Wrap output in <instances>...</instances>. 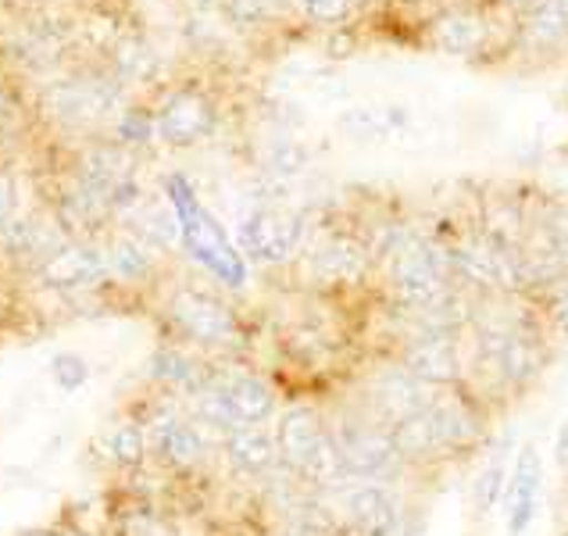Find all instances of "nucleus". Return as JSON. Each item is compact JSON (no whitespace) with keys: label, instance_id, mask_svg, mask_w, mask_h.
<instances>
[{"label":"nucleus","instance_id":"f257e3e1","mask_svg":"<svg viewBox=\"0 0 568 536\" xmlns=\"http://www.w3.org/2000/svg\"><path fill=\"white\" fill-rule=\"evenodd\" d=\"M161 193H165V204L175 211V219H180V251L204 275H211V283L219 290L240 294L251 280L247 257L240 254L236 240L225 233V225L201 204L190 179L183 172H169L161 179Z\"/></svg>","mask_w":568,"mask_h":536},{"label":"nucleus","instance_id":"f03ea898","mask_svg":"<svg viewBox=\"0 0 568 536\" xmlns=\"http://www.w3.org/2000/svg\"><path fill=\"white\" fill-rule=\"evenodd\" d=\"M158 307L165 336L180 340L204 357H240L251 344L236 307L201 283H172Z\"/></svg>","mask_w":568,"mask_h":536},{"label":"nucleus","instance_id":"7ed1b4c3","mask_svg":"<svg viewBox=\"0 0 568 536\" xmlns=\"http://www.w3.org/2000/svg\"><path fill=\"white\" fill-rule=\"evenodd\" d=\"M122 83L108 69L75 72L43 90L40 108L64 133H90L104 119L122 115Z\"/></svg>","mask_w":568,"mask_h":536},{"label":"nucleus","instance_id":"20e7f679","mask_svg":"<svg viewBox=\"0 0 568 536\" xmlns=\"http://www.w3.org/2000/svg\"><path fill=\"white\" fill-rule=\"evenodd\" d=\"M329 433H333L339 454H344V468H347L351 483L389 486L408 473V465L400 462V454L394 451V441H389V429L383 422L372 418L365 408L354 415L333 418Z\"/></svg>","mask_w":568,"mask_h":536},{"label":"nucleus","instance_id":"39448f33","mask_svg":"<svg viewBox=\"0 0 568 536\" xmlns=\"http://www.w3.org/2000/svg\"><path fill=\"white\" fill-rule=\"evenodd\" d=\"M304 233H307L304 215L262 204L240 222L236 247L243 257H247V265L254 262V265H265V269H283L301 254Z\"/></svg>","mask_w":568,"mask_h":536},{"label":"nucleus","instance_id":"423d86ee","mask_svg":"<svg viewBox=\"0 0 568 536\" xmlns=\"http://www.w3.org/2000/svg\"><path fill=\"white\" fill-rule=\"evenodd\" d=\"M40 290L58 297H75L101 290L111 283L108 275V254H104V236H83L69 240L58 254H51L40 269L29 272Z\"/></svg>","mask_w":568,"mask_h":536},{"label":"nucleus","instance_id":"0eeeda50","mask_svg":"<svg viewBox=\"0 0 568 536\" xmlns=\"http://www.w3.org/2000/svg\"><path fill=\"white\" fill-rule=\"evenodd\" d=\"M426 415H429L440 462L454 458V454H468V451L486 444L483 401H479V394H468V386L436 390Z\"/></svg>","mask_w":568,"mask_h":536},{"label":"nucleus","instance_id":"6e6552de","mask_svg":"<svg viewBox=\"0 0 568 536\" xmlns=\"http://www.w3.org/2000/svg\"><path fill=\"white\" fill-rule=\"evenodd\" d=\"M158 122V140L172 151H190L201 148L207 136H215L219 129V104L215 97L201 87H175L165 101L154 111Z\"/></svg>","mask_w":568,"mask_h":536},{"label":"nucleus","instance_id":"1a4fd4ad","mask_svg":"<svg viewBox=\"0 0 568 536\" xmlns=\"http://www.w3.org/2000/svg\"><path fill=\"white\" fill-rule=\"evenodd\" d=\"M207 380L222 390L240 426H268L280 415V390L236 357H207Z\"/></svg>","mask_w":568,"mask_h":536},{"label":"nucleus","instance_id":"9d476101","mask_svg":"<svg viewBox=\"0 0 568 536\" xmlns=\"http://www.w3.org/2000/svg\"><path fill=\"white\" fill-rule=\"evenodd\" d=\"M412 372L418 383L429 390H450V386H468V365L462 351V336L450 333H415L404 336L394 354Z\"/></svg>","mask_w":568,"mask_h":536},{"label":"nucleus","instance_id":"9b49d317","mask_svg":"<svg viewBox=\"0 0 568 536\" xmlns=\"http://www.w3.org/2000/svg\"><path fill=\"white\" fill-rule=\"evenodd\" d=\"M336 512L351 536H408V512L389 486L351 483L336 494Z\"/></svg>","mask_w":568,"mask_h":536},{"label":"nucleus","instance_id":"f8f14e48","mask_svg":"<svg viewBox=\"0 0 568 536\" xmlns=\"http://www.w3.org/2000/svg\"><path fill=\"white\" fill-rule=\"evenodd\" d=\"M433 394H436V390H429L426 383H418L408 368H404L400 362H394V357H386V362H379L376 368L368 372L362 408L389 429L397 418L429 408Z\"/></svg>","mask_w":568,"mask_h":536},{"label":"nucleus","instance_id":"ddd939ff","mask_svg":"<svg viewBox=\"0 0 568 536\" xmlns=\"http://www.w3.org/2000/svg\"><path fill=\"white\" fill-rule=\"evenodd\" d=\"M372 269H376V262H372L365 240L354 233H329L307 251V275L318 290L362 286Z\"/></svg>","mask_w":568,"mask_h":536},{"label":"nucleus","instance_id":"4468645a","mask_svg":"<svg viewBox=\"0 0 568 536\" xmlns=\"http://www.w3.org/2000/svg\"><path fill=\"white\" fill-rule=\"evenodd\" d=\"M140 380L148 383L151 394H172L183 401L207 380V357L180 344V340L161 336L154 351L143 357Z\"/></svg>","mask_w":568,"mask_h":536},{"label":"nucleus","instance_id":"2eb2a0df","mask_svg":"<svg viewBox=\"0 0 568 536\" xmlns=\"http://www.w3.org/2000/svg\"><path fill=\"white\" fill-rule=\"evenodd\" d=\"M275 451H280V465L297 479L301 465L318 451V444L329 436V418L315 401H297L275 415Z\"/></svg>","mask_w":568,"mask_h":536},{"label":"nucleus","instance_id":"dca6fc26","mask_svg":"<svg viewBox=\"0 0 568 536\" xmlns=\"http://www.w3.org/2000/svg\"><path fill=\"white\" fill-rule=\"evenodd\" d=\"M540 491H544V458L537 444H518L515 462H511V476H508V491H505V529L508 536H526L540 508Z\"/></svg>","mask_w":568,"mask_h":536},{"label":"nucleus","instance_id":"f3484780","mask_svg":"<svg viewBox=\"0 0 568 536\" xmlns=\"http://www.w3.org/2000/svg\"><path fill=\"white\" fill-rule=\"evenodd\" d=\"M219 458L230 468V476L262 483L280 468V451L268 426H240L219 441Z\"/></svg>","mask_w":568,"mask_h":536},{"label":"nucleus","instance_id":"a211bd4d","mask_svg":"<svg viewBox=\"0 0 568 536\" xmlns=\"http://www.w3.org/2000/svg\"><path fill=\"white\" fill-rule=\"evenodd\" d=\"M104 254H108L111 283L122 286V290L151 286L161 275V257L143 247L133 233L119 230V225H111V230L104 233Z\"/></svg>","mask_w":568,"mask_h":536},{"label":"nucleus","instance_id":"6ab92c4d","mask_svg":"<svg viewBox=\"0 0 568 536\" xmlns=\"http://www.w3.org/2000/svg\"><path fill=\"white\" fill-rule=\"evenodd\" d=\"M93 451L101 454L104 465L111 473L119 476H133L143 473L151 465V441H148V429L140 426L136 418H119L97 436Z\"/></svg>","mask_w":568,"mask_h":536},{"label":"nucleus","instance_id":"aec40b11","mask_svg":"<svg viewBox=\"0 0 568 536\" xmlns=\"http://www.w3.org/2000/svg\"><path fill=\"white\" fill-rule=\"evenodd\" d=\"M119 230L133 233L143 247L154 251L158 257H169L180 251V219H175V211L161 201V204H143L140 211L129 222H122Z\"/></svg>","mask_w":568,"mask_h":536},{"label":"nucleus","instance_id":"412c9836","mask_svg":"<svg viewBox=\"0 0 568 536\" xmlns=\"http://www.w3.org/2000/svg\"><path fill=\"white\" fill-rule=\"evenodd\" d=\"M511 451H515V429L505 433V441H500L486 465L476 473L473 479V505L479 515H490L500 500H505V491H508V476H511Z\"/></svg>","mask_w":568,"mask_h":536},{"label":"nucleus","instance_id":"4be33fe9","mask_svg":"<svg viewBox=\"0 0 568 536\" xmlns=\"http://www.w3.org/2000/svg\"><path fill=\"white\" fill-rule=\"evenodd\" d=\"M108 72L119 79L122 87L129 83H151L158 72V51L151 40L136 37V32H125L108 51Z\"/></svg>","mask_w":568,"mask_h":536},{"label":"nucleus","instance_id":"5701e85b","mask_svg":"<svg viewBox=\"0 0 568 536\" xmlns=\"http://www.w3.org/2000/svg\"><path fill=\"white\" fill-rule=\"evenodd\" d=\"M483 40H486V22L473 11L444 14V19H436L429 29L433 51H440V54H473L483 47Z\"/></svg>","mask_w":568,"mask_h":536},{"label":"nucleus","instance_id":"b1692460","mask_svg":"<svg viewBox=\"0 0 568 536\" xmlns=\"http://www.w3.org/2000/svg\"><path fill=\"white\" fill-rule=\"evenodd\" d=\"M389 441H394V451L400 454V462L408 465V468L440 462V454H436V441H433V426H429L426 408L415 412V415L397 418L394 426H389Z\"/></svg>","mask_w":568,"mask_h":536},{"label":"nucleus","instance_id":"393cba45","mask_svg":"<svg viewBox=\"0 0 568 536\" xmlns=\"http://www.w3.org/2000/svg\"><path fill=\"white\" fill-rule=\"evenodd\" d=\"M523 37L529 47L540 51H555L568 40V11L565 0H532L523 19Z\"/></svg>","mask_w":568,"mask_h":536},{"label":"nucleus","instance_id":"a878e982","mask_svg":"<svg viewBox=\"0 0 568 536\" xmlns=\"http://www.w3.org/2000/svg\"><path fill=\"white\" fill-rule=\"evenodd\" d=\"M408 122L400 108H383V104H368V108H351L339 115V133L347 140H383L394 129H400Z\"/></svg>","mask_w":568,"mask_h":536},{"label":"nucleus","instance_id":"bb28decb","mask_svg":"<svg viewBox=\"0 0 568 536\" xmlns=\"http://www.w3.org/2000/svg\"><path fill=\"white\" fill-rule=\"evenodd\" d=\"M307 161H312V154L294 136H275L262 148V169L272 179H294L307 169Z\"/></svg>","mask_w":568,"mask_h":536},{"label":"nucleus","instance_id":"cd10ccee","mask_svg":"<svg viewBox=\"0 0 568 536\" xmlns=\"http://www.w3.org/2000/svg\"><path fill=\"white\" fill-rule=\"evenodd\" d=\"M111 140H119L125 151L151 148V143L158 140L154 111H148V108H122V115L115 119V129H111Z\"/></svg>","mask_w":568,"mask_h":536},{"label":"nucleus","instance_id":"c85d7f7f","mask_svg":"<svg viewBox=\"0 0 568 536\" xmlns=\"http://www.w3.org/2000/svg\"><path fill=\"white\" fill-rule=\"evenodd\" d=\"M47 368H51V383L61 390V394H79L93 376L90 362L79 351H58Z\"/></svg>","mask_w":568,"mask_h":536},{"label":"nucleus","instance_id":"c756f323","mask_svg":"<svg viewBox=\"0 0 568 536\" xmlns=\"http://www.w3.org/2000/svg\"><path fill=\"white\" fill-rule=\"evenodd\" d=\"M544 330L561 336L568 344V275L547 286V304H544Z\"/></svg>","mask_w":568,"mask_h":536},{"label":"nucleus","instance_id":"7c9ffc66","mask_svg":"<svg viewBox=\"0 0 568 536\" xmlns=\"http://www.w3.org/2000/svg\"><path fill=\"white\" fill-rule=\"evenodd\" d=\"M22 215V193H19V179L11 169H0V230Z\"/></svg>","mask_w":568,"mask_h":536},{"label":"nucleus","instance_id":"2f4dec72","mask_svg":"<svg viewBox=\"0 0 568 536\" xmlns=\"http://www.w3.org/2000/svg\"><path fill=\"white\" fill-rule=\"evenodd\" d=\"M26 125V108L4 83H0V136H19Z\"/></svg>","mask_w":568,"mask_h":536},{"label":"nucleus","instance_id":"473e14b6","mask_svg":"<svg viewBox=\"0 0 568 536\" xmlns=\"http://www.w3.org/2000/svg\"><path fill=\"white\" fill-rule=\"evenodd\" d=\"M225 14L233 26H254L265 19V8L262 0H225Z\"/></svg>","mask_w":568,"mask_h":536},{"label":"nucleus","instance_id":"72a5a7b5","mask_svg":"<svg viewBox=\"0 0 568 536\" xmlns=\"http://www.w3.org/2000/svg\"><path fill=\"white\" fill-rule=\"evenodd\" d=\"M351 0H304V11L312 14L315 22H336L344 19Z\"/></svg>","mask_w":568,"mask_h":536},{"label":"nucleus","instance_id":"f704fd0d","mask_svg":"<svg viewBox=\"0 0 568 536\" xmlns=\"http://www.w3.org/2000/svg\"><path fill=\"white\" fill-rule=\"evenodd\" d=\"M29 536H101V533H90V529H83V526L69 523V518H61L58 526H51V529H40V533H29Z\"/></svg>","mask_w":568,"mask_h":536},{"label":"nucleus","instance_id":"c9c22d12","mask_svg":"<svg viewBox=\"0 0 568 536\" xmlns=\"http://www.w3.org/2000/svg\"><path fill=\"white\" fill-rule=\"evenodd\" d=\"M555 462H558L561 473H568V418L561 422L558 433H555Z\"/></svg>","mask_w":568,"mask_h":536},{"label":"nucleus","instance_id":"e433bc0d","mask_svg":"<svg viewBox=\"0 0 568 536\" xmlns=\"http://www.w3.org/2000/svg\"><path fill=\"white\" fill-rule=\"evenodd\" d=\"M193 4H201V8H207V4H215V0H193Z\"/></svg>","mask_w":568,"mask_h":536},{"label":"nucleus","instance_id":"4c0bfd02","mask_svg":"<svg viewBox=\"0 0 568 536\" xmlns=\"http://www.w3.org/2000/svg\"><path fill=\"white\" fill-rule=\"evenodd\" d=\"M565 11H568V0H565Z\"/></svg>","mask_w":568,"mask_h":536},{"label":"nucleus","instance_id":"58836bf2","mask_svg":"<svg viewBox=\"0 0 568 536\" xmlns=\"http://www.w3.org/2000/svg\"><path fill=\"white\" fill-rule=\"evenodd\" d=\"M561 536H568V529H565V533H561Z\"/></svg>","mask_w":568,"mask_h":536},{"label":"nucleus","instance_id":"ea45409f","mask_svg":"<svg viewBox=\"0 0 568 536\" xmlns=\"http://www.w3.org/2000/svg\"><path fill=\"white\" fill-rule=\"evenodd\" d=\"M0 169H4V165H0Z\"/></svg>","mask_w":568,"mask_h":536}]
</instances>
